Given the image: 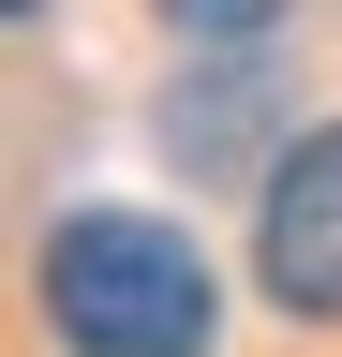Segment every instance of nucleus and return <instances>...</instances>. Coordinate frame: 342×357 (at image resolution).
Returning <instances> with one entry per match:
<instances>
[{"label":"nucleus","mask_w":342,"mask_h":357,"mask_svg":"<svg viewBox=\"0 0 342 357\" xmlns=\"http://www.w3.org/2000/svg\"><path fill=\"white\" fill-rule=\"evenodd\" d=\"M253 283H268L297 328H342V119L283 134L268 194H253Z\"/></svg>","instance_id":"nucleus-2"},{"label":"nucleus","mask_w":342,"mask_h":357,"mask_svg":"<svg viewBox=\"0 0 342 357\" xmlns=\"http://www.w3.org/2000/svg\"><path fill=\"white\" fill-rule=\"evenodd\" d=\"M30 283L75 357H208V328H224V268L164 208H60Z\"/></svg>","instance_id":"nucleus-1"}]
</instances>
